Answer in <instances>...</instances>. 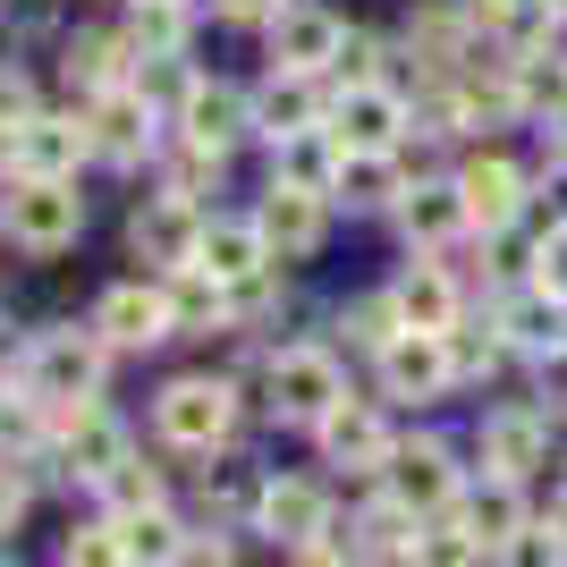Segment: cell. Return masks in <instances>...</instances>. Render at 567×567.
Wrapping results in <instances>:
<instances>
[{
  "label": "cell",
  "instance_id": "23",
  "mask_svg": "<svg viewBox=\"0 0 567 567\" xmlns=\"http://www.w3.org/2000/svg\"><path fill=\"white\" fill-rule=\"evenodd\" d=\"M499 331H508V348H567V297H550V288H525V297H508L499 306Z\"/></svg>",
  "mask_w": 567,
  "mask_h": 567
},
{
  "label": "cell",
  "instance_id": "38",
  "mask_svg": "<svg viewBox=\"0 0 567 567\" xmlns=\"http://www.w3.org/2000/svg\"><path fill=\"white\" fill-rule=\"evenodd\" d=\"M534 262H543V271H534V288L567 297V229H550V237H543V255H534Z\"/></svg>",
  "mask_w": 567,
  "mask_h": 567
},
{
  "label": "cell",
  "instance_id": "45",
  "mask_svg": "<svg viewBox=\"0 0 567 567\" xmlns=\"http://www.w3.org/2000/svg\"><path fill=\"white\" fill-rule=\"evenodd\" d=\"M297 567H348V559H339V550H306Z\"/></svg>",
  "mask_w": 567,
  "mask_h": 567
},
{
  "label": "cell",
  "instance_id": "33",
  "mask_svg": "<svg viewBox=\"0 0 567 567\" xmlns=\"http://www.w3.org/2000/svg\"><path fill=\"white\" fill-rule=\"evenodd\" d=\"M406 331V322H399V297H364V306H355L348 313V339H355V348H390V339H399Z\"/></svg>",
  "mask_w": 567,
  "mask_h": 567
},
{
  "label": "cell",
  "instance_id": "26",
  "mask_svg": "<svg viewBox=\"0 0 567 567\" xmlns=\"http://www.w3.org/2000/svg\"><path fill=\"white\" fill-rule=\"evenodd\" d=\"M457 525H466V534H474V543H483V550H508V543H517V534H525L517 483H499V474H492V492H474V499H466V517H457Z\"/></svg>",
  "mask_w": 567,
  "mask_h": 567
},
{
  "label": "cell",
  "instance_id": "29",
  "mask_svg": "<svg viewBox=\"0 0 567 567\" xmlns=\"http://www.w3.org/2000/svg\"><path fill=\"white\" fill-rule=\"evenodd\" d=\"M466 18L492 25L499 43H534V34H543V18H550V0H466Z\"/></svg>",
  "mask_w": 567,
  "mask_h": 567
},
{
  "label": "cell",
  "instance_id": "16",
  "mask_svg": "<svg viewBox=\"0 0 567 567\" xmlns=\"http://www.w3.org/2000/svg\"><path fill=\"white\" fill-rule=\"evenodd\" d=\"M94 331L111 339V348H153V339H169V297L127 280V288H111V297H102Z\"/></svg>",
  "mask_w": 567,
  "mask_h": 567
},
{
  "label": "cell",
  "instance_id": "32",
  "mask_svg": "<svg viewBox=\"0 0 567 567\" xmlns=\"http://www.w3.org/2000/svg\"><path fill=\"white\" fill-rule=\"evenodd\" d=\"M483 559V543H474L466 525H432V534H415V567H474Z\"/></svg>",
  "mask_w": 567,
  "mask_h": 567
},
{
  "label": "cell",
  "instance_id": "25",
  "mask_svg": "<svg viewBox=\"0 0 567 567\" xmlns=\"http://www.w3.org/2000/svg\"><path fill=\"white\" fill-rule=\"evenodd\" d=\"M390 297H399L406 331H450V322H457V288H450V271H432V262H424V271H406Z\"/></svg>",
  "mask_w": 567,
  "mask_h": 567
},
{
  "label": "cell",
  "instance_id": "5",
  "mask_svg": "<svg viewBox=\"0 0 567 567\" xmlns=\"http://www.w3.org/2000/svg\"><path fill=\"white\" fill-rule=\"evenodd\" d=\"M339 43H348V25H339L322 0H288V9H271V69L313 76V69H331V60H339Z\"/></svg>",
  "mask_w": 567,
  "mask_h": 567
},
{
  "label": "cell",
  "instance_id": "36",
  "mask_svg": "<svg viewBox=\"0 0 567 567\" xmlns=\"http://www.w3.org/2000/svg\"><path fill=\"white\" fill-rule=\"evenodd\" d=\"M69 567H127V543H118V525H85L69 543Z\"/></svg>",
  "mask_w": 567,
  "mask_h": 567
},
{
  "label": "cell",
  "instance_id": "40",
  "mask_svg": "<svg viewBox=\"0 0 567 567\" xmlns=\"http://www.w3.org/2000/svg\"><path fill=\"white\" fill-rule=\"evenodd\" d=\"M280 0H213V18H229V25H255V18H271Z\"/></svg>",
  "mask_w": 567,
  "mask_h": 567
},
{
  "label": "cell",
  "instance_id": "46",
  "mask_svg": "<svg viewBox=\"0 0 567 567\" xmlns=\"http://www.w3.org/2000/svg\"><path fill=\"white\" fill-rule=\"evenodd\" d=\"M550 18H567V0H550Z\"/></svg>",
  "mask_w": 567,
  "mask_h": 567
},
{
  "label": "cell",
  "instance_id": "6",
  "mask_svg": "<svg viewBox=\"0 0 567 567\" xmlns=\"http://www.w3.org/2000/svg\"><path fill=\"white\" fill-rule=\"evenodd\" d=\"M381 381H390V399H441V390L457 381L450 339L441 331H399L390 348H381Z\"/></svg>",
  "mask_w": 567,
  "mask_h": 567
},
{
  "label": "cell",
  "instance_id": "21",
  "mask_svg": "<svg viewBox=\"0 0 567 567\" xmlns=\"http://www.w3.org/2000/svg\"><path fill=\"white\" fill-rule=\"evenodd\" d=\"M550 450V424L543 415H492L483 424V466L499 474V483H517V474H534Z\"/></svg>",
  "mask_w": 567,
  "mask_h": 567
},
{
  "label": "cell",
  "instance_id": "3",
  "mask_svg": "<svg viewBox=\"0 0 567 567\" xmlns=\"http://www.w3.org/2000/svg\"><path fill=\"white\" fill-rule=\"evenodd\" d=\"M94 381H102V339H85V331H51L25 355V390L51 399V406H85Z\"/></svg>",
  "mask_w": 567,
  "mask_h": 567
},
{
  "label": "cell",
  "instance_id": "22",
  "mask_svg": "<svg viewBox=\"0 0 567 567\" xmlns=\"http://www.w3.org/2000/svg\"><path fill=\"white\" fill-rule=\"evenodd\" d=\"M339 153H348V144L331 136V118H322V127H297V136H280V162H271V178H288V187H313V195H331Z\"/></svg>",
  "mask_w": 567,
  "mask_h": 567
},
{
  "label": "cell",
  "instance_id": "39",
  "mask_svg": "<svg viewBox=\"0 0 567 567\" xmlns=\"http://www.w3.org/2000/svg\"><path fill=\"white\" fill-rule=\"evenodd\" d=\"M169 567H229V543H213V534H187Z\"/></svg>",
  "mask_w": 567,
  "mask_h": 567
},
{
  "label": "cell",
  "instance_id": "44",
  "mask_svg": "<svg viewBox=\"0 0 567 567\" xmlns=\"http://www.w3.org/2000/svg\"><path fill=\"white\" fill-rule=\"evenodd\" d=\"M550 162L567 169V118H559V127H550Z\"/></svg>",
  "mask_w": 567,
  "mask_h": 567
},
{
  "label": "cell",
  "instance_id": "10",
  "mask_svg": "<svg viewBox=\"0 0 567 567\" xmlns=\"http://www.w3.org/2000/svg\"><path fill=\"white\" fill-rule=\"evenodd\" d=\"M60 450H69V474H85V483H111V466H127V441L94 399L60 406Z\"/></svg>",
  "mask_w": 567,
  "mask_h": 567
},
{
  "label": "cell",
  "instance_id": "34",
  "mask_svg": "<svg viewBox=\"0 0 567 567\" xmlns=\"http://www.w3.org/2000/svg\"><path fill=\"white\" fill-rule=\"evenodd\" d=\"M102 492H111L118 517H136V508H162V483H153V466H136V457H127V466H111V483H102Z\"/></svg>",
  "mask_w": 567,
  "mask_h": 567
},
{
  "label": "cell",
  "instance_id": "11",
  "mask_svg": "<svg viewBox=\"0 0 567 567\" xmlns=\"http://www.w3.org/2000/svg\"><path fill=\"white\" fill-rule=\"evenodd\" d=\"M85 136H94L102 162H136L144 144H153V111H144L136 85H111V94H94V111H85Z\"/></svg>",
  "mask_w": 567,
  "mask_h": 567
},
{
  "label": "cell",
  "instance_id": "30",
  "mask_svg": "<svg viewBox=\"0 0 567 567\" xmlns=\"http://www.w3.org/2000/svg\"><path fill=\"white\" fill-rule=\"evenodd\" d=\"M178 43H187V9H178V0H144L136 9V51L144 60H178Z\"/></svg>",
  "mask_w": 567,
  "mask_h": 567
},
{
  "label": "cell",
  "instance_id": "18",
  "mask_svg": "<svg viewBox=\"0 0 567 567\" xmlns=\"http://www.w3.org/2000/svg\"><path fill=\"white\" fill-rule=\"evenodd\" d=\"M322 450H331V466H390V424H381L373 406H348L339 399L331 415H322Z\"/></svg>",
  "mask_w": 567,
  "mask_h": 567
},
{
  "label": "cell",
  "instance_id": "42",
  "mask_svg": "<svg viewBox=\"0 0 567 567\" xmlns=\"http://www.w3.org/2000/svg\"><path fill=\"white\" fill-rule=\"evenodd\" d=\"M18 508H25V483H9V474H0V525H18Z\"/></svg>",
  "mask_w": 567,
  "mask_h": 567
},
{
  "label": "cell",
  "instance_id": "20",
  "mask_svg": "<svg viewBox=\"0 0 567 567\" xmlns=\"http://www.w3.org/2000/svg\"><path fill=\"white\" fill-rule=\"evenodd\" d=\"M127 237H136V255H153V262H195V237H204V220L187 213V195H153Z\"/></svg>",
  "mask_w": 567,
  "mask_h": 567
},
{
  "label": "cell",
  "instance_id": "8",
  "mask_svg": "<svg viewBox=\"0 0 567 567\" xmlns=\"http://www.w3.org/2000/svg\"><path fill=\"white\" fill-rule=\"evenodd\" d=\"M399 127H406V111H399V94H390V85H355V94L331 102V136L348 144V153H390V144H399Z\"/></svg>",
  "mask_w": 567,
  "mask_h": 567
},
{
  "label": "cell",
  "instance_id": "2",
  "mask_svg": "<svg viewBox=\"0 0 567 567\" xmlns=\"http://www.w3.org/2000/svg\"><path fill=\"white\" fill-rule=\"evenodd\" d=\"M262 390H271L262 406H271L280 424H322L339 406V364H331V348H288V355H271Z\"/></svg>",
  "mask_w": 567,
  "mask_h": 567
},
{
  "label": "cell",
  "instance_id": "35",
  "mask_svg": "<svg viewBox=\"0 0 567 567\" xmlns=\"http://www.w3.org/2000/svg\"><path fill=\"white\" fill-rule=\"evenodd\" d=\"M331 69H339V85H348V94H355V85H381V34H348Z\"/></svg>",
  "mask_w": 567,
  "mask_h": 567
},
{
  "label": "cell",
  "instance_id": "24",
  "mask_svg": "<svg viewBox=\"0 0 567 567\" xmlns=\"http://www.w3.org/2000/svg\"><path fill=\"white\" fill-rule=\"evenodd\" d=\"M399 220H406V237L415 246H441V237H457L466 229V195H457V178H432V187H415L399 204Z\"/></svg>",
  "mask_w": 567,
  "mask_h": 567
},
{
  "label": "cell",
  "instance_id": "9",
  "mask_svg": "<svg viewBox=\"0 0 567 567\" xmlns=\"http://www.w3.org/2000/svg\"><path fill=\"white\" fill-rule=\"evenodd\" d=\"M255 220H262V237H271V255H313L322 229H331L322 195H313V187H288V178H271V195H262Z\"/></svg>",
  "mask_w": 567,
  "mask_h": 567
},
{
  "label": "cell",
  "instance_id": "4",
  "mask_svg": "<svg viewBox=\"0 0 567 567\" xmlns=\"http://www.w3.org/2000/svg\"><path fill=\"white\" fill-rule=\"evenodd\" d=\"M76 229H85V204H76L69 178H25L9 195V237L25 255H60V246H76Z\"/></svg>",
  "mask_w": 567,
  "mask_h": 567
},
{
  "label": "cell",
  "instance_id": "14",
  "mask_svg": "<svg viewBox=\"0 0 567 567\" xmlns=\"http://www.w3.org/2000/svg\"><path fill=\"white\" fill-rule=\"evenodd\" d=\"M262 534L288 550H322V534H331V499L313 492V483H271L262 492Z\"/></svg>",
  "mask_w": 567,
  "mask_h": 567
},
{
  "label": "cell",
  "instance_id": "19",
  "mask_svg": "<svg viewBox=\"0 0 567 567\" xmlns=\"http://www.w3.org/2000/svg\"><path fill=\"white\" fill-rule=\"evenodd\" d=\"M322 118L331 111H322V94H313V76H297V69H271V85L255 94V127L271 144L297 136V127H322Z\"/></svg>",
  "mask_w": 567,
  "mask_h": 567
},
{
  "label": "cell",
  "instance_id": "28",
  "mask_svg": "<svg viewBox=\"0 0 567 567\" xmlns=\"http://www.w3.org/2000/svg\"><path fill=\"white\" fill-rule=\"evenodd\" d=\"M111 525H118V543H127V567H169V559H178V543H187L162 508H136V517H111Z\"/></svg>",
  "mask_w": 567,
  "mask_h": 567
},
{
  "label": "cell",
  "instance_id": "7",
  "mask_svg": "<svg viewBox=\"0 0 567 567\" xmlns=\"http://www.w3.org/2000/svg\"><path fill=\"white\" fill-rule=\"evenodd\" d=\"M390 499H399V508H415V517L450 508V499H457L450 450H441V441H406V450H390Z\"/></svg>",
  "mask_w": 567,
  "mask_h": 567
},
{
  "label": "cell",
  "instance_id": "13",
  "mask_svg": "<svg viewBox=\"0 0 567 567\" xmlns=\"http://www.w3.org/2000/svg\"><path fill=\"white\" fill-rule=\"evenodd\" d=\"M457 195H466V220H483V229H508V220L525 213V169L499 162V153H483V162L457 169Z\"/></svg>",
  "mask_w": 567,
  "mask_h": 567
},
{
  "label": "cell",
  "instance_id": "27",
  "mask_svg": "<svg viewBox=\"0 0 567 567\" xmlns=\"http://www.w3.org/2000/svg\"><path fill=\"white\" fill-rule=\"evenodd\" d=\"M331 195H348L355 213H381V204H399V169H390V153H339Z\"/></svg>",
  "mask_w": 567,
  "mask_h": 567
},
{
  "label": "cell",
  "instance_id": "37",
  "mask_svg": "<svg viewBox=\"0 0 567 567\" xmlns=\"http://www.w3.org/2000/svg\"><path fill=\"white\" fill-rule=\"evenodd\" d=\"M25 118H34V94H25L18 69H0V136H18Z\"/></svg>",
  "mask_w": 567,
  "mask_h": 567
},
{
  "label": "cell",
  "instance_id": "41",
  "mask_svg": "<svg viewBox=\"0 0 567 567\" xmlns=\"http://www.w3.org/2000/svg\"><path fill=\"white\" fill-rule=\"evenodd\" d=\"M543 399H550V406H567V348H550V355H543Z\"/></svg>",
  "mask_w": 567,
  "mask_h": 567
},
{
  "label": "cell",
  "instance_id": "15",
  "mask_svg": "<svg viewBox=\"0 0 567 567\" xmlns=\"http://www.w3.org/2000/svg\"><path fill=\"white\" fill-rule=\"evenodd\" d=\"M9 153H18L25 178H69V169L94 153V136H85L76 118H25L18 136H9Z\"/></svg>",
  "mask_w": 567,
  "mask_h": 567
},
{
  "label": "cell",
  "instance_id": "1",
  "mask_svg": "<svg viewBox=\"0 0 567 567\" xmlns=\"http://www.w3.org/2000/svg\"><path fill=\"white\" fill-rule=\"evenodd\" d=\"M153 424H162L169 450H220L237 424V390L213 373H187V381H169L162 406H153Z\"/></svg>",
  "mask_w": 567,
  "mask_h": 567
},
{
  "label": "cell",
  "instance_id": "31",
  "mask_svg": "<svg viewBox=\"0 0 567 567\" xmlns=\"http://www.w3.org/2000/svg\"><path fill=\"white\" fill-rule=\"evenodd\" d=\"M69 76L85 85V94H111V85H118V43H111V34H85V43L69 51Z\"/></svg>",
  "mask_w": 567,
  "mask_h": 567
},
{
  "label": "cell",
  "instance_id": "17",
  "mask_svg": "<svg viewBox=\"0 0 567 567\" xmlns=\"http://www.w3.org/2000/svg\"><path fill=\"white\" fill-rule=\"evenodd\" d=\"M246 127H255V111H246L229 85H187V102H178V136H187V144H204V153H229Z\"/></svg>",
  "mask_w": 567,
  "mask_h": 567
},
{
  "label": "cell",
  "instance_id": "12",
  "mask_svg": "<svg viewBox=\"0 0 567 567\" xmlns=\"http://www.w3.org/2000/svg\"><path fill=\"white\" fill-rule=\"evenodd\" d=\"M195 262H204L220 288H237V280H255L262 262H271V237H262V220H204Z\"/></svg>",
  "mask_w": 567,
  "mask_h": 567
},
{
  "label": "cell",
  "instance_id": "43",
  "mask_svg": "<svg viewBox=\"0 0 567 567\" xmlns=\"http://www.w3.org/2000/svg\"><path fill=\"white\" fill-rule=\"evenodd\" d=\"M550 534H559V543H567V492L550 499Z\"/></svg>",
  "mask_w": 567,
  "mask_h": 567
}]
</instances>
